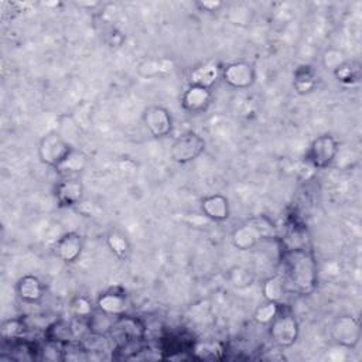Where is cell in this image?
Wrapping results in <instances>:
<instances>
[{
	"instance_id": "obj_1",
	"label": "cell",
	"mask_w": 362,
	"mask_h": 362,
	"mask_svg": "<svg viewBox=\"0 0 362 362\" xmlns=\"http://www.w3.org/2000/svg\"><path fill=\"white\" fill-rule=\"evenodd\" d=\"M284 269L287 280L300 294H310L317 284V262L313 252L305 247L284 250Z\"/></svg>"
},
{
	"instance_id": "obj_2",
	"label": "cell",
	"mask_w": 362,
	"mask_h": 362,
	"mask_svg": "<svg viewBox=\"0 0 362 362\" xmlns=\"http://www.w3.org/2000/svg\"><path fill=\"white\" fill-rule=\"evenodd\" d=\"M272 225L262 218H252L233 229L230 240L238 250H250L270 235Z\"/></svg>"
},
{
	"instance_id": "obj_3",
	"label": "cell",
	"mask_w": 362,
	"mask_h": 362,
	"mask_svg": "<svg viewBox=\"0 0 362 362\" xmlns=\"http://www.w3.org/2000/svg\"><path fill=\"white\" fill-rule=\"evenodd\" d=\"M338 153L339 141L335 136L325 133L313 139L304 158L314 168H327L334 163Z\"/></svg>"
},
{
	"instance_id": "obj_4",
	"label": "cell",
	"mask_w": 362,
	"mask_h": 362,
	"mask_svg": "<svg viewBox=\"0 0 362 362\" xmlns=\"http://www.w3.org/2000/svg\"><path fill=\"white\" fill-rule=\"evenodd\" d=\"M206 148L205 139L197 132H187L178 136L170 147V158L175 164H188L195 161Z\"/></svg>"
},
{
	"instance_id": "obj_5",
	"label": "cell",
	"mask_w": 362,
	"mask_h": 362,
	"mask_svg": "<svg viewBox=\"0 0 362 362\" xmlns=\"http://www.w3.org/2000/svg\"><path fill=\"white\" fill-rule=\"evenodd\" d=\"M72 148V144L64 136L57 132H49L40 139L37 151L40 161L55 170Z\"/></svg>"
},
{
	"instance_id": "obj_6",
	"label": "cell",
	"mask_w": 362,
	"mask_h": 362,
	"mask_svg": "<svg viewBox=\"0 0 362 362\" xmlns=\"http://www.w3.org/2000/svg\"><path fill=\"white\" fill-rule=\"evenodd\" d=\"M269 332L279 348H290L297 342L300 334L298 321L290 311L280 308L276 318L269 324Z\"/></svg>"
},
{
	"instance_id": "obj_7",
	"label": "cell",
	"mask_w": 362,
	"mask_h": 362,
	"mask_svg": "<svg viewBox=\"0 0 362 362\" xmlns=\"http://www.w3.org/2000/svg\"><path fill=\"white\" fill-rule=\"evenodd\" d=\"M361 337V324L352 315H339L331 324V338L342 348L354 349L359 344Z\"/></svg>"
},
{
	"instance_id": "obj_8",
	"label": "cell",
	"mask_w": 362,
	"mask_h": 362,
	"mask_svg": "<svg viewBox=\"0 0 362 362\" xmlns=\"http://www.w3.org/2000/svg\"><path fill=\"white\" fill-rule=\"evenodd\" d=\"M256 68L249 61H233L222 65L221 79L235 89H249L256 82Z\"/></svg>"
},
{
	"instance_id": "obj_9",
	"label": "cell",
	"mask_w": 362,
	"mask_h": 362,
	"mask_svg": "<svg viewBox=\"0 0 362 362\" xmlns=\"http://www.w3.org/2000/svg\"><path fill=\"white\" fill-rule=\"evenodd\" d=\"M141 120L147 132L157 139L165 137L173 132V116L161 105H150L143 110Z\"/></svg>"
},
{
	"instance_id": "obj_10",
	"label": "cell",
	"mask_w": 362,
	"mask_h": 362,
	"mask_svg": "<svg viewBox=\"0 0 362 362\" xmlns=\"http://www.w3.org/2000/svg\"><path fill=\"white\" fill-rule=\"evenodd\" d=\"M214 99L212 90L198 85H188L182 92L180 103L181 109L189 115H199L208 110Z\"/></svg>"
},
{
	"instance_id": "obj_11",
	"label": "cell",
	"mask_w": 362,
	"mask_h": 362,
	"mask_svg": "<svg viewBox=\"0 0 362 362\" xmlns=\"http://www.w3.org/2000/svg\"><path fill=\"white\" fill-rule=\"evenodd\" d=\"M85 239L79 232L71 230L64 233L55 243H54V255L64 263H75L83 250Z\"/></svg>"
},
{
	"instance_id": "obj_12",
	"label": "cell",
	"mask_w": 362,
	"mask_h": 362,
	"mask_svg": "<svg viewBox=\"0 0 362 362\" xmlns=\"http://www.w3.org/2000/svg\"><path fill=\"white\" fill-rule=\"evenodd\" d=\"M85 194V187L78 177L61 178L54 188V197L61 208H71L78 205Z\"/></svg>"
},
{
	"instance_id": "obj_13",
	"label": "cell",
	"mask_w": 362,
	"mask_h": 362,
	"mask_svg": "<svg viewBox=\"0 0 362 362\" xmlns=\"http://www.w3.org/2000/svg\"><path fill=\"white\" fill-rule=\"evenodd\" d=\"M201 212L211 222H225L230 216V205L226 195L214 192L201 199Z\"/></svg>"
},
{
	"instance_id": "obj_14",
	"label": "cell",
	"mask_w": 362,
	"mask_h": 362,
	"mask_svg": "<svg viewBox=\"0 0 362 362\" xmlns=\"http://www.w3.org/2000/svg\"><path fill=\"white\" fill-rule=\"evenodd\" d=\"M16 296L25 304H37L44 297L45 287L42 281L34 274L21 276L14 286Z\"/></svg>"
},
{
	"instance_id": "obj_15",
	"label": "cell",
	"mask_w": 362,
	"mask_h": 362,
	"mask_svg": "<svg viewBox=\"0 0 362 362\" xmlns=\"http://www.w3.org/2000/svg\"><path fill=\"white\" fill-rule=\"evenodd\" d=\"M221 74H222V65H219L218 62L215 61L202 62L191 68L188 74V85H198V86L212 89V86L221 79Z\"/></svg>"
},
{
	"instance_id": "obj_16",
	"label": "cell",
	"mask_w": 362,
	"mask_h": 362,
	"mask_svg": "<svg viewBox=\"0 0 362 362\" xmlns=\"http://www.w3.org/2000/svg\"><path fill=\"white\" fill-rule=\"evenodd\" d=\"M96 308L106 313L110 317H122L127 311V297L124 291L110 288L103 291L96 298Z\"/></svg>"
},
{
	"instance_id": "obj_17",
	"label": "cell",
	"mask_w": 362,
	"mask_h": 362,
	"mask_svg": "<svg viewBox=\"0 0 362 362\" xmlns=\"http://www.w3.org/2000/svg\"><path fill=\"white\" fill-rule=\"evenodd\" d=\"M174 69V61L170 58H146L139 62L137 75L146 79H156L167 76Z\"/></svg>"
},
{
	"instance_id": "obj_18",
	"label": "cell",
	"mask_w": 362,
	"mask_h": 362,
	"mask_svg": "<svg viewBox=\"0 0 362 362\" xmlns=\"http://www.w3.org/2000/svg\"><path fill=\"white\" fill-rule=\"evenodd\" d=\"M88 164V156L78 148H72V151L64 158V161L55 168V171L59 174L61 178H72L79 177L81 173L86 168Z\"/></svg>"
},
{
	"instance_id": "obj_19",
	"label": "cell",
	"mask_w": 362,
	"mask_h": 362,
	"mask_svg": "<svg viewBox=\"0 0 362 362\" xmlns=\"http://www.w3.org/2000/svg\"><path fill=\"white\" fill-rule=\"evenodd\" d=\"M318 75L311 65H300L293 75V88L297 93L305 95L315 89Z\"/></svg>"
},
{
	"instance_id": "obj_20",
	"label": "cell",
	"mask_w": 362,
	"mask_h": 362,
	"mask_svg": "<svg viewBox=\"0 0 362 362\" xmlns=\"http://www.w3.org/2000/svg\"><path fill=\"white\" fill-rule=\"evenodd\" d=\"M45 337L48 342L58 344V345H68L74 339V329L71 324L59 320V321H54L47 327Z\"/></svg>"
},
{
	"instance_id": "obj_21",
	"label": "cell",
	"mask_w": 362,
	"mask_h": 362,
	"mask_svg": "<svg viewBox=\"0 0 362 362\" xmlns=\"http://www.w3.org/2000/svg\"><path fill=\"white\" fill-rule=\"evenodd\" d=\"M113 317L107 315L106 313L100 310H95L88 318H86V327L92 335L96 337H105L107 335L113 328Z\"/></svg>"
},
{
	"instance_id": "obj_22",
	"label": "cell",
	"mask_w": 362,
	"mask_h": 362,
	"mask_svg": "<svg viewBox=\"0 0 362 362\" xmlns=\"http://www.w3.org/2000/svg\"><path fill=\"white\" fill-rule=\"evenodd\" d=\"M106 245L110 252L120 260H126L132 252V245L124 233L119 230H112L106 236Z\"/></svg>"
},
{
	"instance_id": "obj_23",
	"label": "cell",
	"mask_w": 362,
	"mask_h": 362,
	"mask_svg": "<svg viewBox=\"0 0 362 362\" xmlns=\"http://www.w3.org/2000/svg\"><path fill=\"white\" fill-rule=\"evenodd\" d=\"M194 356L202 361H216L223 358V346L216 341H204L194 345Z\"/></svg>"
},
{
	"instance_id": "obj_24",
	"label": "cell",
	"mask_w": 362,
	"mask_h": 362,
	"mask_svg": "<svg viewBox=\"0 0 362 362\" xmlns=\"http://www.w3.org/2000/svg\"><path fill=\"white\" fill-rule=\"evenodd\" d=\"M332 74L335 79L345 86H352L358 83L361 79V68L356 62H352V61H345Z\"/></svg>"
},
{
	"instance_id": "obj_25",
	"label": "cell",
	"mask_w": 362,
	"mask_h": 362,
	"mask_svg": "<svg viewBox=\"0 0 362 362\" xmlns=\"http://www.w3.org/2000/svg\"><path fill=\"white\" fill-rule=\"evenodd\" d=\"M262 293L264 300L280 303L286 293V283L280 276L269 277L262 284Z\"/></svg>"
},
{
	"instance_id": "obj_26",
	"label": "cell",
	"mask_w": 362,
	"mask_h": 362,
	"mask_svg": "<svg viewBox=\"0 0 362 362\" xmlns=\"http://www.w3.org/2000/svg\"><path fill=\"white\" fill-rule=\"evenodd\" d=\"M284 250H291V249H300L308 246V236L305 228L301 225H293L287 229L284 240Z\"/></svg>"
},
{
	"instance_id": "obj_27",
	"label": "cell",
	"mask_w": 362,
	"mask_h": 362,
	"mask_svg": "<svg viewBox=\"0 0 362 362\" xmlns=\"http://www.w3.org/2000/svg\"><path fill=\"white\" fill-rule=\"evenodd\" d=\"M27 328L28 327H27V324L23 318H8V320H4L1 322L0 335L4 339L17 341V339H21L25 335Z\"/></svg>"
},
{
	"instance_id": "obj_28",
	"label": "cell",
	"mask_w": 362,
	"mask_h": 362,
	"mask_svg": "<svg viewBox=\"0 0 362 362\" xmlns=\"http://www.w3.org/2000/svg\"><path fill=\"white\" fill-rule=\"evenodd\" d=\"M279 311H280V303L264 300V303L257 305V308L255 310L253 320L260 325H269L276 318Z\"/></svg>"
},
{
	"instance_id": "obj_29",
	"label": "cell",
	"mask_w": 362,
	"mask_h": 362,
	"mask_svg": "<svg viewBox=\"0 0 362 362\" xmlns=\"http://www.w3.org/2000/svg\"><path fill=\"white\" fill-rule=\"evenodd\" d=\"M228 279L235 288H246V287L252 286V283L255 281V274L249 269L235 266L229 270Z\"/></svg>"
},
{
	"instance_id": "obj_30",
	"label": "cell",
	"mask_w": 362,
	"mask_h": 362,
	"mask_svg": "<svg viewBox=\"0 0 362 362\" xmlns=\"http://www.w3.org/2000/svg\"><path fill=\"white\" fill-rule=\"evenodd\" d=\"M69 308H71V313H72L75 317H78V318H81V320H85V321H86V318L96 310V308L93 307L92 301L89 300V297H86V296H76V297H74V298L71 300Z\"/></svg>"
},
{
	"instance_id": "obj_31",
	"label": "cell",
	"mask_w": 362,
	"mask_h": 362,
	"mask_svg": "<svg viewBox=\"0 0 362 362\" xmlns=\"http://www.w3.org/2000/svg\"><path fill=\"white\" fill-rule=\"evenodd\" d=\"M346 59L344 51L341 49H337V48H329L324 52L322 55V65L329 69L331 72H334L338 66H341Z\"/></svg>"
},
{
	"instance_id": "obj_32",
	"label": "cell",
	"mask_w": 362,
	"mask_h": 362,
	"mask_svg": "<svg viewBox=\"0 0 362 362\" xmlns=\"http://www.w3.org/2000/svg\"><path fill=\"white\" fill-rule=\"evenodd\" d=\"M195 6L201 11H218L223 6V3L219 0H201V1H197Z\"/></svg>"
}]
</instances>
